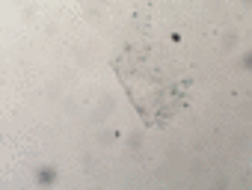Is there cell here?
<instances>
[{"instance_id": "1", "label": "cell", "mask_w": 252, "mask_h": 190, "mask_svg": "<svg viewBox=\"0 0 252 190\" xmlns=\"http://www.w3.org/2000/svg\"><path fill=\"white\" fill-rule=\"evenodd\" d=\"M119 77L149 122H169L187 98L175 65H169L152 48H134L125 54L119 60Z\"/></svg>"}]
</instances>
